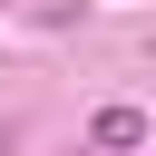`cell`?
<instances>
[{"label": "cell", "mask_w": 156, "mask_h": 156, "mask_svg": "<svg viewBox=\"0 0 156 156\" xmlns=\"http://www.w3.org/2000/svg\"><path fill=\"white\" fill-rule=\"evenodd\" d=\"M98 146H146V117L136 107H98Z\"/></svg>", "instance_id": "6da1fadb"}]
</instances>
